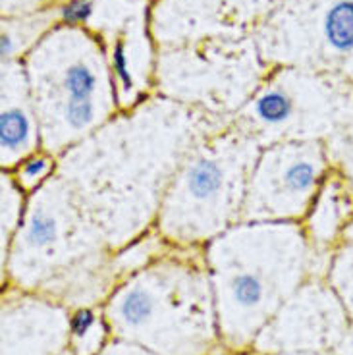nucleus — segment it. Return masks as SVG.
Here are the masks:
<instances>
[{"instance_id":"nucleus-1","label":"nucleus","mask_w":353,"mask_h":355,"mask_svg":"<svg viewBox=\"0 0 353 355\" xmlns=\"http://www.w3.org/2000/svg\"><path fill=\"white\" fill-rule=\"evenodd\" d=\"M222 122L164 97L120 110L58 157V176L118 251L155 228L178 166Z\"/></svg>"},{"instance_id":"nucleus-2","label":"nucleus","mask_w":353,"mask_h":355,"mask_svg":"<svg viewBox=\"0 0 353 355\" xmlns=\"http://www.w3.org/2000/svg\"><path fill=\"white\" fill-rule=\"evenodd\" d=\"M203 255L221 342L246 352L301 286L327 276L332 253L313 248L301 222L241 220L209 241Z\"/></svg>"},{"instance_id":"nucleus-3","label":"nucleus","mask_w":353,"mask_h":355,"mask_svg":"<svg viewBox=\"0 0 353 355\" xmlns=\"http://www.w3.org/2000/svg\"><path fill=\"white\" fill-rule=\"evenodd\" d=\"M112 261L114 249L56 174L27 196L24 218L0 261V280L68 309L103 305L118 284Z\"/></svg>"},{"instance_id":"nucleus-4","label":"nucleus","mask_w":353,"mask_h":355,"mask_svg":"<svg viewBox=\"0 0 353 355\" xmlns=\"http://www.w3.org/2000/svg\"><path fill=\"white\" fill-rule=\"evenodd\" d=\"M112 338L157 355H203L221 342L203 248H172L122 278L103 303Z\"/></svg>"},{"instance_id":"nucleus-5","label":"nucleus","mask_w":353,"mask_h":355,"mask_svg":"<svg viewBox=\"0 0 353 355\" xmlns=\"http://www.w3.org/2000/svg\"><path fill=\"white\" fill-rule=\"evenodd\" d=\"M261 149L255 137L230 120L205 133L166 187L155 230L174 248H205L241 222Z\"/></svg>"},{"instance_id":"nucleus-6","label":"nucleus","mask_w":353,"mask_h":355,"mask_svg":"<svg viewBox=\"0 0 353 355\" xmlns=\"http://www.w3.org/2000/svg\"><path fill=\"white\" fill-rule=\"evenodd\" d=\"M230 122L261 147L280 141L332 143L353 132V85L325 71L286 68L263 81Z\"/></svg>"},{"instance_id":"nucleus-7","label":"nucleus","mask_w":353,"mask_h":355,"mask_svg":"<svg viewBox=\"0 0 353 355\" xmlns=\"http://www.w3.org/2000/svg\"><path fill=\"white\" fill-rule=\"evenodd\" d=\"M27 83L39 120L41 147L56 157L120 112L118 93L87 56L71 58L58 70H33Z\"/></svg>"},{"instance_id":"nucleus-8","label":"nucleus","mask_w":353,"mask_h":355,"mask_svg":"<svg viewBox=\"0 0 353 355\" xmlns=\"http://www.w3.org/2000/svg\"><path fill=\"white\" fill-rule=\"evenodd\" d=\"M332 168L325 141L265 145L249 178L241 220L301 222Z\"/></svg>"},{"instance_id":"nucleus-9","label":"nucleus","mask_w":353,"mask_h":355,"mask_svg":"<svg viewBox=\"0 0 353 355\" xmlns=\"http://www.w3.org/2000/svg\"><path fill=\"white\" fill-rule=\"evenodd\" d=\"M352 327L325 276L311 278L284 303L255 338V355L327 354Z\"/></svg>"},{"instance_id":"nucleus-10","label":"nucleus","mask_w":353,"mask_h":355,"mask_svg":"<svg viewBox=\"0 0 353 355\" xmlns=\"http://www.w3.org/2000/svg\"><path fill=\"white\" fill-rule=\"evenodd\" d=\"M2 355H74L70 309L44 295L6 286L2 295Z\"/></svg>"},{"instance_id":"nucleus-11","label":"nucleus","mask_w":353,"mask_h":355,"mask_svg":"<svg viewBox=\"0 0 353 355\" xmlns=\"http://www.w3.org/2000/svg\"><path fill=\"white\" fill-rule=\"evenodd\" d=\"M305 8V39L293 60L353 85V0H309Z\"/></svg>"},{"instance_id":"nucleus-12","label":"nucleus","mask_w":353,"mask_h":355,"mask_svg":"<svg viewBox=\"0 0 353 355\" xmlns=\"http://www.w3.org/2000/svg\"><path fill=\"white\" fill-rule=\"evenodd\" d=\"M41 147V130L29 83L4 68L0 112V164L12 170Z\"/></svg>"},{"instance_id":"nucleus-13","label":"nucleus","mask_w":353,"mask_h":355,"mask_svg":"<svg viewBox=\"0 0 353 355\" xmlns=\"http://www.w3.org/2000/svg\"><path fill=\"white\" fill-rule=\"evenodd\" d=\"M352 220L353 184L334 166L325 178L301 226L313 248L320 253H332L345 240Z\"/></svg>"},{"instance_id":"nucleus-14","label":"nucleus","mask_w":353,"mask_h":355,"mask_svg":"<svg viewBox=\"0 0 353 355\" xmlns=\"http://www.w3.org/2000/svg\"><path fill=\"white\" fill-rule=\"evenodd\" d=\"M112 340L103 305L70 309V347L74 355H98Z\"/></svg>"},{"instance_id":"nucleus-15","label":"nucleus","mask_w":353,"mask_h":355,"mask_svg":"<svg viewBox=\"0 0 353 355\" xmlns=\"http://www.w3.org/2000/svg\"><path fill=\"white\" fill-rule=\"evenodd\" d=\"M27 205V193L16 184L10 172L0 176V261L6 257L14 234L18 232Z\"/></svg>"},{"instance_id":"nucleus-16","label":"nucleus","mask_w":353,"mask_h":355,"mask_svg":"<svg viewBox=\"0 0 353 355\" xmlns=\"http://www.w3.org/2000/svg\"><path fill=\"white\" fill-rule=\"evenodd\" d=\"M325 278L353 322V241H342L332 251Z\"/></svg>"},{"instance_id":"nucleus-17","label":"nucleus","mask_w":353,"mask_h":355,"mask_svg":"<svg viewBox=\"0 0 353 355\" xmlns=\"http://www.w3.org/2000/svg\"><path fill=\"white\" fill-rule=\"evenodd\" d=\"M6 172L12 174L16 184L26 191L27 196H31L39 187H43L51 178L58 174V157L44 151V149H39Z\"/></svg>"},{"instance_id":"nucleus-18","label":"nucleus","mask_w":353,"mask_h":355,"mask_svg":"<svg viewBox=\"0 0 353 355\" xmlns=\"http://www.w3.org/2000/svg\"><path fill=\"white\" fill-rule=\"evenodd\" d=\"M328 149H330L332 164L338 170H342L353 184V132L328 143Z\"/></svg>"},{"instance_id":"nucleus-19","label":"nucleus","mask_w":353,"mask_h":355,"mask_svg":"<svg viewBox=\"0 0 353 355\" xmlns=\"http://www.w3.org/2000/svg\"><path fill=\"white\" fill-rule=\"evenodd\" d=\"M95 4L93 0H68L60 8V16H62L64 24L68 26H80L89 21V18L93 16Z\"/></svg>"},{"instance_id":"nucleus-20","label":"nucleus","mask_w":353,"mask_h":355,"mask_svg":"<svg viewBox=\"0 0 353 355\" xmlns=\"http://www.w3.org/2000/svg\"><path fill=\"white\" fill-rule=\"evenodd\" d=\"M98 355H157L145 349L143 346H137V344H132V342H126V340H118V338H112L106 347Z\"/></svg>"},{"instance_id":"nucleus-21","label":"nucleus","mask_w":353,"mask_h":355,"mask_svg":"<svg viewBox=\"0 0 353 355\" xmlns=\"http://www.w3.org/2000/svg\"><path fill=\"white\" fill-rule=\"evenodd\" d=\"M330 355H353V322L352 327H350V330L345 332L344 338L336 344L330 352H328Z\"/></svg>"},{"instance_id":"nucleus-22","label":"nucleus","mask_w":353,"mask_h":355,"mask_svg":"<svg viewBox=\"0 0 353 355\" xmlns=\"http://www.w3.org/2000/svg\"><path fill=\"white\" fill-rule=\"evenodd\" d=\"M345 240L353 241V220H352V224H350V228H347V232H345Z\"/></svg>"},{"instance_id":"nucleus-23","label":"nucleus","mask_w":353,"mask_h":355,"mask_svg":"<svg viewBox=\"0 0 353 355\" xmlns=\"http://www.w3.org/2000/svg\"><path fill=\"white\" fill-rule=\"evenodd\" d=\"M280 355H330L327 352V354H280Z\"/></svg>"}]
</instances>
